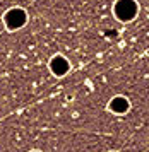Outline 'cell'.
<instances>
[{
	"label": "cell",
	"mask_w": 149,
	"mask_h": 152,
	"mask_svg": "<svg viewBox=\"0 0 149 152\" xmlns=\"http://www.w3.org/2000/svg\"><path fill=\"white\" fill-rule=\"evenodd\" d=\"M115 14L120 21H132L137 15V4L134 0H118L115 4Z\"/></svg>",
	"instance_id": "6da1fadb"
},
{
	"label": "cell",
	"mask_w": 149,
	"mask_h": 152,
	"mask_svg": "<svg viewBox=\"0 0 149 152\" xmlns=\"http://www.w3.org/2000/svg\"><path fill=\"white\" fill-rule=\"evenodd\" d=\"M50 67H52V70H53L57 75H63V74L69 70V63H67L65 58H62V56H55L53 60H52V63H50Z\"/></svg>",
	"instance_id": "7a4b0ae2"
},
{
	"label": "cell",
	"mask_w": 149,
	"mask_h": 152,
	"mask_svg": "<svg viewBox=\"0 0 149 152\" xmlns=\"http://www.w3.org/2000/svg\"><path fill=\"white\" fill-rule=\"evenodd\" d=\"M110 110L117 111V113H123V111L129 110V101H127L125 97L118 96V97H115V99L110 103Z\"/></svg>",
	"instance_id": "3957f363"
}]
</instances>
